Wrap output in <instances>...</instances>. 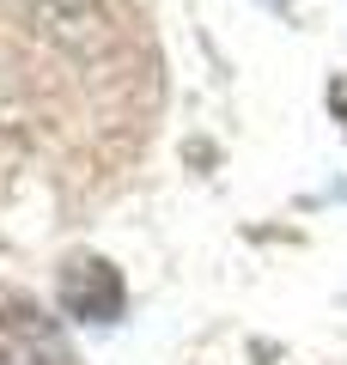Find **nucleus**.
<instances>
[{
    "instance_id": "nucleus-1",
    "label": "nucleus",
    "mask_w": 347,
    "mask_h": 365,
    "mask_svg": "<svg viewBox=\"0 0 347 365\" xmlns=\"http://www.w3.org/2000/svg\"><path fill=\"white\" fill-rule=\"evenodd\" d=\"M61 311L79 323H116L122 317V274L104 256H74L61 268Z\"/></svg>"
},
{
    "instance_id": "nucleus-2",
    "label": "nucleus",
    "mask_w": 347,
    "mask_h": 365,
    "mask_svg": "<svg viewBox=\"0 0 347 365\" xmlns=\"http://www.w3.org/2000/svg\"><path fill=\"white\" fill-rule=\"evenodd\" d=\"M335 104H341V110H347V91H335Z\"/></svg>"
},
{
    "instance_id": "nucleus-3",
    "label": "nucleus",
    "mask_w": 347,
    "mask_h": 365,
    "mask_svg": "<svg viewBox=\"0 0 347 365\" xmlns=\"http://www.w3.org/2000/svg\"><path fill=\"white\" fill-rule=\"evenodd\" d=\"M268 6H286V0H268Z\"/></svg>"
}]
</instances>
